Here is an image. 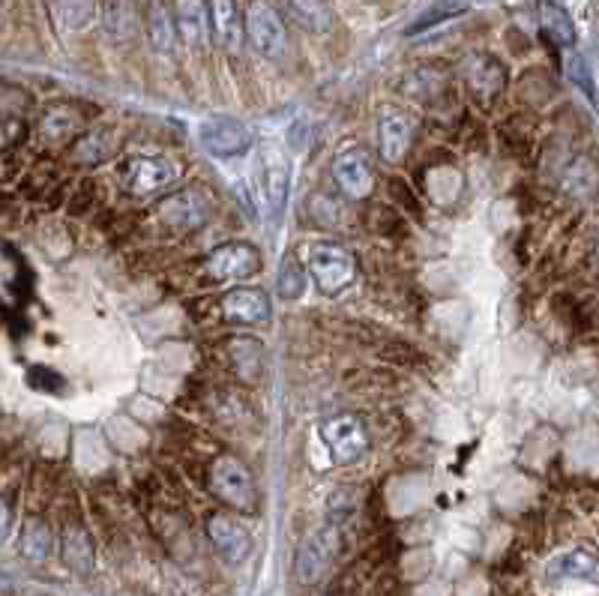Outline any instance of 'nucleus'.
Segmentation results:
<instances>
[{
	"label": "nucleus",
	"mask_w": 599,
	"mask_h": 596,
	"mask_svg": "<svg viewBox=\"0 0 599 596\" xmlns=\"http://www.w3.org/2000/svg\"><path fill=\"white\" fill-rule=\"evenodd\" d=\"M21 555L33 564H42L51 555V531L42 522H27L24 537H21Z\"/></svg>",
	"instance_id": "obj_27"
},
{
	"label": "nucleus",
	"mask_w": 599,
	"mask_h": 596,
	"mask_svg": "<svg viewBox=\"0 0 599 596\" xmlns=\"http://www.w3.org/2000/svg\"><path fill=\"white\" fill-rule=\"evenodd\" d=\"M321 441L336 465H354L369 450V432L360 417L339 414L321 426Z\"/></svg>",
	"instance_id": "obj_5"
},
{
	"label": "nucleus",
	"mask_w": 599,
	"mask_h": 596,
	"mask_svg": "<svg viewBox=\"0 0 599 596\" xmlns=\"http://www.w3.org/2000/svg\"><path fill=\"white\" fill-rule=\"evenodd\" d=\"M174 30L186 45L204 48L210 36L207 0H174Z\"/></svg>",
	"instance_id": "obj_17"
},
{
	"label": "nucleus",
	"mask_w": 599,
	"mask_h": 596,
	"mask_svg": "<svg viewBox=\"0 0 599 596\" xmlns=\"http://www.w3.org/2000/svg\"><path fill=\"white\" fill-rule=\"evenodd\" d=\"M246 39L267 60H279L288 51L285 18H282V12L276 9L273 0H252L249 3V9H246Z\"/></svg>",
	"instance_id": "obj_3"
},
{
	"label": "nucleus",
	"mask_w": 599,
	"mask_h": 596,
	"mask_svg": "<svg viewBox=\"0 0 599 596\" xmlns=\"http://www.w3.org/2000/svg\"><path fill=\"white\" fill-rule=\"evenodd\" d=\"M285 15L309 33H327L333 27V9L327 0H282Z\"/></svg>",
	"instance_id": "obj_21"
},
{
	"label": "nucleus",
	"mask_w": 599,
	"mask_h": 596,
	"mask_svg": "<svg viewBox=\"0 0 599 596\" xmlns=\"http://www.w3.org/2000/svg\"><path fill=\"white\" fill-rule=\"evenodd\" d=\"M336 552H339V531L333 525L309 534L297 549V561H294L297 582L300 585H318L330 573Z\"/></svg>",
	"instance_id": "obj_6"
},
{
	"label": "nucleus",
	"mask_w": 599,
	"mask_h": 596,
	"mask_svg": "<svg viewBox=\"0 0 599 596\" xmlns=\"http://www.w3.org/2000/svg\"><path fill=\"white\" fill-rule=\"evenodd\" d=\"M99 27L111 42H132L141 30L135 0H99Z\"/></svg>",
	"instance_id": "obj_15"
},
{
	"label": "nucleus",
	"mask_w": 599,
	"mask_h": 596,
	"mask_svg": "<svg viewBox=\"0 0 599 596\" xmlns=\"http://www.w3.org/2000/svg\"><path fill=\"white\" fill-rule=\"evenodd\" d=\"M549 579L561 582V579H594L597 576V558L591 552H564L549 564Z\"/></svg>",
	"instance_id": "obj_24"
},
{
	"label": "nucleus",
	"mask_w": 599,
	"mask_h": 596,
	"mask_svg": "<svg viewBox=\"0 0 599 596\" xmlns=\"http://www.w3.org/2000/svg\"><path fill=\"white\" fill-rule=\"evenodd\" d=\"M303 291H306L303 264L297 258H288L282 264V273H279V297L282 300H297V297H303Z\"/></svg>",
	"instance_id": "obj_28"
},
{
	"label": "nucleus",
	"mask_w": 599,
	"mask_h": 596,
	"mask_svg": "<svg viewBox=\"0 0 599 596\" xmlns=\"http://www.w3.org/2000/svg\"><path fill=\"white\" fill-rule=\"evenodd\" d=\"M177 165L168 156H129L120 165V183L135 198H150L174 186Z\"/></svg>",
	"instance_id": "obj_4"
},
{
	"label": "nucleus",
	"mask_w": 599,
	"mask_h": 596,
	"mask_svg": "<svg viewBox=\"0 0 599 596\" xmlns=\"http://www.w3.org/2000/svg\"><path fill=\"white\" fill-rule=\"evenodd\" d=\"M24 135H27V126H24L21 117H15V114H0V153L9 150V147H15Z\"/></svg>",
	"instance_id": "obj_29"
},
{
	"label": "nucleus",
	"mask_w": 599,
	"mask_h": 596,
	"mask_svg": "<svg viewBox=\"0 0 599 596\" xmlns=\"http://www.w3.org/2000/svg\"><path fill=\"white\" fill-rule=\"evenodd\" d=\"M201 144L219 159H237V156H243L249 150L252 135L234 117H210L201 126Z\"/></svg>",
	"instance_id": "obj_11"
},
{
	"label": "nucleus",
	"mask_w": 599,
	"mask_h": 596,
	"mask_svg": "<svg viewBox=\"0 0 599 596\" xmlns=\"http://www.w3.org/2000/svg\"><path fill=\"white\" fill-rule=\"evenodd\" d=\"M114 150H117V138H114L111 129L87 132V135H81V138L75 141V159H78V162H87V165L111 159Z\"/></svg>",
	"instance_id": "obj_26"
},
{
	"label": "nucleus",
	"mask_w": 599,
	"mask_h": 596,
	"mask_svg": "<svg viewBox=\"0 0 599 596\" xmlns=\"http://www.w3.org/2000/svg\"><path fill=\"white\" fill-rule=\"evenodd\" d=\"M228 357L240 381L258 384L264 375V345L255 336H234L228 339Z\"/></svg>",
	"instance_id": "obj_18"
},
{
	"label": "nucleus",
	"mask_w": 599,
	"mask_h": 596,
	"mask_svg": "<svg viewBox=\"0 0 599 596\" xmlns=\"http://www.w3.org/2000/svg\"><path fill=\"white\" fill-rule=\"evenodd\" d=\"M465 78L477 93H498L504 87V66L489 54H471L465 60Z\"/></svg>",
	"instance_id": "obj_23"
},
{
	"label": "nucleus",
	"mask_w": 599,
	"mask_h": 596,
	"mask_svg": "<svg viewBox=\"0 0 599 596\" xmlns=\"http://www.w3.org/2000/svg\"><path fill=\"white\" fill-rule=\"evenodd\" d=\"M210 492L228 504L237 513H255L258 510V486L246 462L237 456H219L210 465Z\"/></svg>",
	"instance_id": "obj_1"
},
{
	"label": "nucleus",
	"mask_w": 599,
	"mask_h": 596,
	"mask_svg": "<svg viewBox=\"0 0 599 596\" xmlns=\"http://www.w3.org/2000/svg\"><path fill=\"white\" fill-rule=\"evenodd\" d=\"M144 24H147V39H150V45H153L159 54H165V57L174 54V48H177V30H174V18H171V12L165 9L162 0H153V3L147 6Z\"/></svg>",
	"instance_id": "obj_22"
},
{
	"label": "nucleus",
	"mask_w": 599,
	"mask_h": 596,
	"mask_svg": "<svg viewBox=\"0 0 599 596\" xmlns=\"http://www.w3.org/2000/svg\"><path fill=\"white\" fill-rule=\"evenodd\" d=\"M63 561L69 570L87 576L93 570V543L90 537L84 534V528H66L63 531Z\"/></svg>",
	"instance_id": "obj_25"
},
{
	"label": "nucleus",
	"mask_w": 599,
	"mask_h": 596,
	"mask_svg": "<svg viewBox=\"0 0 599 596\" xmlns=\"http://www.w3.org/2000/svg\"><path fill=\"white\" fill-rule=\"evenodd\" d=\"M207 537L219 552V558L231 567L243 564L252 555V534L243 528V522H237L228 513H213L207 519Z\"/></svg>",
	"instance_id": "obj_8"
},
{
	"label": "nucleus",
	"mask_w": 599,
	"mask_h": 596,
	"mask_svg": "<svg viewBox=\"0 0 599 596\" xmlns=\"http://www.w3.org/2000/svg\"><path fill=\"white\" fill-rule=\"evenodd\" d=\"M540 27L555 45H561V48L576 45V36H579L576 21L558 0H540Z\"/></svg>",
	"instance_id": "obj_19"
},
{
	"label": "nucleus",
	"mask_w": 599,
	"mask_h": 596,
	"mask_svg": "<svg viewBox=\"0 0 599 596\" xmlns=\"http://www.w3.org/2000/svg\"><path fill=\"white\" fill-rule=\"evenodd\" d=\"M309 276L315 279V288L321 294L336 297V294H342L354 282L357 261L339 243H315L309 249Z\"/></svg>",
	"instance_id": "obj_2"
},
{
	"label": "nucleus",
	"mask_w": 599,
	"mask_h": 596,
	"mask_svg": "<svg viewBox=\"0 0 599 596\" xmlns=\"http://www.w3.org/2000/svg\"><path fill=\"white\" fill-rule=\"evenodd\" d=\"M156 210H159V219L177 231H195L210 216V207L198 189H177V192L165 195Z\"/></svg>",
	"instance_id": "obj_10"
},
{
	"label": "nucleus",
	"mask_w": 599,
	"mask_h": 596,
	"mask_svg": "<svg viewBox=\"0 0 599 596\" xmlns=\"http://www.w3.org/2000/svg\"><path fill=\"white\" fill-rule=\"evenodd\" d=\"M333 180L342 189V195H348L351 201L369 198L372 189H375V171H372L369 156L363 150H357V147L342 150L333 159Z\"/></svg>",
	"instance_id": "obj_9"
},
{
	"label": "nucleus",
	"mask_w": 599,
	"mask_h": 596,
	"mask_svg": "<svg viewBox=\"0 0 599 596\" xmlns=\"http://www.w3.org/2000/svg\"><path fill=\"white\" fill-rule=\"evenodd\" d=\"M207 21L219 48L237 51L243 45V21L234 0H207Z\"/></svg>",
	"instance_id": "obj_16"
},
{
	"label": "nucleus",
	"mask_w": 599,
	"mask_h": 596,
	"mask_svg": "<svg viewBox=\"0 0 599 596\" xmlns=\"http://www.w3.org/2000/svg\"><path fill=\"white\" fill-rule=\"evenodd\" d=\"M84 123L87 120L75 105H54L42 114V135H45V141L60 144V141L75 138L84 129Z\"/></svg>",
	"instance_id": "obj_20"
},
{
	"label": "nucleus",
	"mask_w": 599,
	"mask_h": 596,
	"mask_svg": "<svg viewBox=\"0 0 599 596\" xmlns=\"http://www.w3.org/2000/svg\"><path fill=\"white\" fill-rule=\"evenodd\" d=\"M414 141V126L405 114H399L396 108H387L378 120V150L381 159L396 165L405 159V153L411 150Z\"/></svg>",
	"instance_id": "obj_14"
},
{
	"label": "nucleus",
	"mask_w": 599,
	"mask_h": 596,
	"mask_svg": "<svg viewBox=\"0 0 599 596\" xmlns=\"http://www.w3.org/2000/svg\"><path fill=\"white\" fill-rule=\"evenodd\" d=\"M219 306H222L225 321H231V324H243V327L267 324L270 315H273L267 291H261V288H249V285L231 288V291L222 297Z\"/></svg>",
	"instance_id": "obj_13"
},
{
	"label": "nucleus",
	"mask_w": 599,
	"mask_h": 596,
	"mask_svg": "<svg viewBox=\"0 0 599 596\" xmlns=\"http://www.w3.org/2000/svg\"><path fill=\"white\" fill-rule=\"evenodd\" d=\"M288 186H291V165L279 147H264L261 153V192L264 204L273 216H282L288 204Z\"/></svg>",
	"instance_id": "obj_12"
},
{
	"label": "nucleus",
	"mask_w": 599,
	"mask_h": 596,
	"mask_svg": "<svg viewBox=\"0 0 599 596\" xmlns=\"http://www.w3.org/2000/svg\"><path fill=\"white\" fill-rule=\"evenodd\" d=\"M9 525H12V513H9V504L0 498V543H3L6 534H9Z\"/></svg>",
	"instance_id": "obj_30"
},
{
	"label": "nucleus",
	"mask_w": 599,
	"mask_h": 596,
	"mask_svg": "<svg viewBox=\"0 0 599 596\" xmlns=\"http://www.w3.org/2000/svg\"><path fill=\"white\" fill-rule=\"evenodd\" d=\"M204 267H207L210 279H216V282L249 279L261 270V252L246 240H228L207 255Z\"/></svg>",
	"instance_id": "obj_7"
}]
</instances>
